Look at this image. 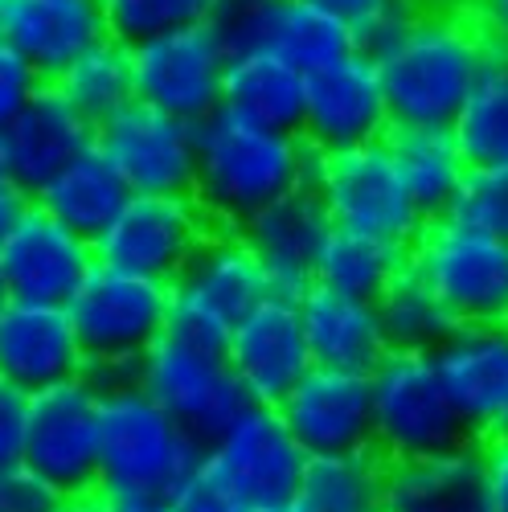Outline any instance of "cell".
<instances>
[{
  "label": "cell",
  "mask_w": 508,
  "mask_h": 512,
  "mask_svg": "<svg viewBox=\"0 0 508 512\" xmlns=\"http://www.w3.org/2000/svg\"><path fill=\"white\" fill-rule=\"evenodd\" d=\"M447 218L459 226H472L488 238L508 242V164L472 168Z\"/></svg>",
  "instance_id": "cell-37"
},
{
  "label": "cell",
  "mask_w": 508,
  "mask_h": 512,
  "mask_svg": "<svg viewBox=\"0 0 508 512\" xmlns=\"http://www.w3.org/2000/svg\"><path fill=\"white\" fill-rule=\"evenodd\" d=\"M87 373L78 332L66 308L9 300L0 312V377L21 394L54 390Z\"/></svg>",
  "instance_id": "cell-20"
},
{
  "label": "cell",
  "mask_w": 508,
  "mask_h": 512,
  "mask_svg": "<svg viewBox=\"0 0 508 512\" xmlns=\"http://www.w3.org/2000/svg\"><path fill=\"white\" fill-rule=\"evenodd\" d=\"M373 512H390V508H386V504H381V508H373Z\"/></svg>",
  "instance_id": "cell-50"
},
{
  "label": "cell",
  "mask_w": 508,
  "mask_h": 512,
  "mask_svg": "<svg viewBox=\"0 0 508 512\" xmlns=\"http://www.w3.org/2000/svg\"><path fill=\"white\" fill-rule=\"evenodd\" d=\"M316 152L304 136L275 132L234 111H218L197 127V189L218 230H242L254 213L312 185Z\"/></svg>",
  "instance_id": "cell-1"
},
{
  "label": "cell",
  "mask_w": 508,
  "mask_h": 512,
  "mask_svg": "<svg viewBox=\"0 0 508 512\" xmlns=\"http://www.w3.org/2000/svg\"><path fill=\"white\" fill-rule=\"evenodd\" d=\"M271 5V0H218V9H214V33L222 37V46H226V54H230V46L238 41V33L259 17L263 9Z\"/></svg>",
  "instance_id": "cell-43"
},
{
  "label": "cell",
  "mask_w": 508,
  "mask_h": 512,
  "mask_svg": "<svg viewBox=\"0 0 508 512\" xmlns=\"http://www.w3.org/2000/svg\"><path fill=\"white\" fill-rule=\"evenodd\" d=\"M238 234L254 250V259L263 263L271 291L287 295V300H304L316 287L320 254L332 238V218L320 205L316 189L304 185L267 205L263 213H254Z\"/></svg>",
  "instance_id": "cell-18"
},
{
  "label": "cell",
  "mask_w": 508,
  "mask_h": 512,
  "mask_svg": "<svg viewBox=\"0 0 508 512\" xmlns=\"http://www.w3.org/2000/svg\"><path fill=\"white\" fill-rule=\"evenodd\" d=\"M99 9L107 21V37L132 50L164 33L209 25L218 0H99Z\"/></svg>",
  "instance_id": "cell-35"
},
{
  "label": "cell",
  "mask_w": 508,
  "mask_h": 512,
  "mask_svg": "<svg viewBox=\"0 0 508 512\" xmlns=\"http://www.w3.org/2000/svg\"><path fill=\"white\" fill-rule=\"evenodd\" d=\"M377 320H381L386 345L394 353H435L459 328L447 316V308L439 304V295L427 287V279H422L414 267H406L377 295Z\"/></svg>",
  "instance_id": "cell-33"
},
{
  "label": "cell",
  "mask_w": 508,
  "mask_h": 512,
  "mask_svg": "<svg viewBox=\"0 0 508 512\" xmlns=\"http://www.w3.org/2000/svg\"><path fill=\"white\" fill-rule=\"evenodd\" d=\"M201 455L205 447L140 386L103 394L99 496L168 500L173 488L201 463Z\"/></svg>",
  "instance_id": "cell-4"
},
{
  "label": "cell",
  "mask_w": 508,
  "mask_h": 512,
  "mask_svg": "<svg viewBox=\"0 0 508 512\" xmlns=\"http://www.w3.org/2000/svg\"><path fill=\"white\" fill-rule=\"evenodd\" d=\"M492 58V41L463 13H418L373 54L394 127H455Z\"/></svg>",
  "instance_id": "cell-2"
},
{
  "label": "cell",
  "mask_w": 508,
  "mask_h": 512,
  "mask_svg": "<svg viewBox=\"0 0 508 512\" xmlns=\"http://www.w3.org/2000/svg\"><path fill=\"white\" fill-rule=\"evenodd\" d=\"M373 451L390 463L427 459L476 443L463 426L431 353H386L369 373Z\"/></svg>",
  "instance_id": "cell-5"
},
{
  "label": "cell",
  "mask_w": 508,
  "mask_h": 512,
  "mask_svg": "<svg viewBox=\"0 0 508 512\" xmlns=\"http://www.w3.org/2000/svg\"><path fill=\"white\" fill-rule=\"evenodd\" d=\"M58 512H95V496L91 500H66Z\"/></svg>",
  "instance_id": "cell-47"
},
{
  "label": "cell",
  "mask_w": 508,
  "mask_h": 512,
  "mask_svg": "<svg viewBox=\"0 0 508 512\" xmlns=\"http://www.w3.org/2000/svg\"><path fill=\"white\" fill-rule=\"evenodd\" d=\"M173 295L214 312L222 324L234 328L242 316H250L267 300L271 283H267L263 263L254 259V250L246 246V238L238 230H218L201 246L189 271L173 283Z\"/></svg>",
  "instance_id": "cell-25"
},
{
  "label": "cell",
  "mask_w": 508,
  "mask_h": 512,
  "mask_svg": "<svg viewBox=\"0 0 508 512\" xmlns=\"http://www.w3.org/2000/svg\"><path fill=\"white\" fill-rule=\"evenodd\" d=\"M25 422H29V394L0 377V472L21 463L25 451Z\"/></svg>",
  "instance_id": "cell-41"
},
{
  "label": "cell",
  "mask_w": 508,
  "mask_h": 512,
  "mask_svg": "<svg viewBox=\"0 0 508 512\" xmlns=\"http://www.w3.org/2000/svg\"><path fill=\"white\" fill-rule=\"evenodd\" d=\"M386 476L390 459L365 451H341V455H312L304 467L300 500L312 512H373L386 504Z\"/></svg>",
  "instance_id": "cell-30"
},
{
  "label": "cell",
  "mask_w": 508,
  "mask_h": 512,
  "mask_svg": "<svg viewBox=\"0 0 508 512\" xmlns=\"http://www.w3.org/2000/svg\"><path fill=\"white\" fill-rule=\"evenodd\" d=\"M246 50L275 54L295 70L316 74L332 62L349 58L357 50V41L341 21L324 13L320 5H312V0H271L230 46V54H246Z\"/></svg>",
  "instance_id": "cell-24"
},
{
  "label": "cell",
  "mask_w": 508,
  "mask_h": 512,
  "mask_svg": "<svg viewBox=\"0 0 508 512\" xmlns=\"http://www.w3.org/2000/svg\"><path fill=\"white\" fill-rule=\"evenodd\" d=\"M300 320H304L312 365L320 369L373 373L377 361L390 353L373 300H357V295L316 283L300 300Z\"/></svg>",
  "instance_id": "cell-23"
},
{
  "label": "cell",
  "mask_w": 508,
  "mask_h": 512,
  "mask_svg": "<svg viewBox=\"0 0 508 512\" xmlns=\"http://www.w3.org/2000/svg\"><path fill=\"white\" fill-rule=\"evenodd\" d=\"M386 148L398 164V177L418 205V213L431 222H443L472 164L463 156L451 127H394L386 136Z\"/></svg>",
  "instance_id": "cell-27"
},
{
  "label": "cell",
  "mask_w": 508,
  "mask_h": 512,
  "mask_svg": "<svg viewBox=\"0 0 508 512\" xmlns=\"http://www.w3.org/2000/svg\"><path fill=\"white\" fill-rule=\"evenodd\" d=\"M95 512H177L168 500L148 496H95Z\"/></svg>",
  "instance_id": "cell-45"
},
{
  "label": "cell",
  "mask_w": 508,
  "mask_h": 512,
  "mask_svg": "<svg viewBox=\"0 0 508 512\" xmlns=\"http://www.w3.org/2000/svg\"><path fill=\"white\" fill-rule=\"evenodd\" d=\"M0 37L46 82H58L107 37V21L99 0H0Z\"/></svg>",
  "instance_id": "cell-22"
},
{
  "label": "cell",
  "mask_w": 508,
  "mask_h": 512,
  "mask_svg": "<svg viewBox=\"0 0 508 512\" xmlns=\"http://www.w3.org/2000/svg\"><path fill=\"white\" fill-rule=\"evenodd\" d=\"M472 439L508 431V324H463L431 353Z\"/></svg>",
  "instance_id": "cell-17"
},
{
  "label": "cell",
  "mask_w": 508,
  "mask_h": 512,
  "mask_svg": "<svg viewBox=\"0 0 508 512\" xmlns=\"http://www.w3.org/2000/svg\"><path fill=\"white\" fill-rule=\"evenodd\" d=\"M406 267H410L406 246L381 242V238H369V234H353V230H332V238L320 254L316 283L377 304V295L386 291Z\"/></svg>",
  "instance_id": "cell-31"
},
{
  "label": "cell",
  "mask_w": 508,
  "mask_h": 512,
  "mask_svg": "<svg viewBox=\"0 0 508 512\" xmlns=\"http://www.w3.org/2000/svg\"><path fill=\"white\" fill-rule=\"evenodd\" d=\"M0 189H13V177H9V160H5V140H0Z\"/></svg>",
  "instance_id": "cell-48"
},
{
  "label": "cell",
  "mask_w": 508,
  "mask_h": 512,
  "mask_svg": "<svg viewBox=\"0 0 508 512\" xmlns=\"http://www.w3.org/2000/svg\"><path fill=\"white\" fill-rule=\"evenodd\" d=\"M13 300V295H9V283H5V271H0V312H5V304Z\"/></svg>",
  "instance_id": "cell-49"
},
{
  "label": "cell",
  "mask_w": 508,
  "mask_h": 512,
  "mask_svg": "<svg viewBox=\"0 0 508 512\" xmlns=\"http://www.w3.org/2000/svg\"><path fill=\"white\" fill-rule=\"evenodd\" d=\"M451 132L472 168L508 164V50L492 46V58Z\"/></svg>",
  "instance_id": "cell-34"
},
{
  "label": "cell",
  "mask_w": 508,
  "mask_h": 512,
  "mask_svg": "<svg viewBox=\"0 0 508 512\" xmlns=\"http://www.w3.org/2000/svg\"><path fill=\"white\" fill-rule=\"evenodd\" d=\"M312 5H320L324 13H332L336 21H341L361 54H381L390 46V41L418 17L414 0H312Z\"/></svg>",
  "instance_id": "cell-36"
},
{
  "label": "cell",
  "mask_w": 508,
  "mask_h": 512,
  "mask_svg": "<svg viewBox=\"0 0 508 512\" xmlns=\"http://www.w3.org/2000/svg\"><path fill=\"white\" fill-rule=\"evenodd\" d=\"M390 512H488L480 443H463L443 455L390 463L386 476Z\"/></svg>",
  "instance_id": "cell-26"
},
{
  "label": "cell",
  "mask_w": 508,
  "mask_h": 512,
  "mask_svg": "<svg viewBox=\"0 0 508 512\" xmlns=\"http://www.w3.org/2000/svg\"><path fill=\"white\" fill-rule=\"evenodd\" d=\"M226 62L230 54L214 25H193L152 37L144 46H132L136 99L181 123L201 127L209 115L222 111Z\"/></svg>",
  "instance_id": "cell-12"
},
{
  "label": "cell",
  "mask_w": 508,
  "mask_h": 512,
  "mask_svg": "<svg viewBox=\"0 0 508 512\" xmlns=\"http://www.w3.org/2000/svg\"><path fill=\"white\" fill-rule=\"evenodd\" d=\"M13 185L33 201L66 164L95 148V123L82 119L58 87H41L33 103L0 132Z\"/></svg>",
  "instance_id": "cell-21"
},
{
  "label": "cell",
  "mask_w": 508,
  "mask_h": 512,
  "mask_svg": "<svg viewBox=\"0 0 508 512\" xmlns=\"http://www.w3.org/2000/svg\"><path fill=\"white\" fill-rule=\"evenodd\" d=\"M226 480L259 508V504H279L295 500L304 484L308 455L287 431V422L275 406H246L226 431L205 447Z\"/></svg>",
  "instance_id": "cell-16"
},
{
  "label": "cell",
  "mask_w": 508,
  "mask_h": 512,
  "mask_svg": "<svg viewBox=\"0 0 508 512\" xmlns=\"http://www.w3.org/2000/svg\"><path fill=\"white\" fill-rule=\"evenodd\" d=\"M279 414L308 459L373 447L369 373L312 365L300 386L279 402Z\"/></svg>",
  "instance_id": "cell-19"
},
{
  "label": "cell",
  "mask_w": 508,
  "mask_h": 512,
  "mask_svg": "<svg viewBox=\"0 0 508 512\" xmlns=\"http://www.w3.org/2000/svg\"><path fill=\"white\" fill-rule=\"evenodd\" d=\"M136 386L173 414L185 431L209 447L226 426L250 406L230 361L222 353H205L177 336H160L136 369Z\"/></svg>",
  "instance_id": "cell-10"
},
{
  "label": "cell",
  "mask_w": 508,
  "mask_h": 512,
  "mask_svg": "<svg viewBox=\"0 0 508 512\" xmlns=\"http://www.w3.org/2000/svg\"><path fill=\"white\" fill-rule=\"evenodd\" d=\"M58 95L87 119V123H107L115 111H123L127 103H136V74H132V50L119 46V41L103 37L99 46H91L58 82Z\"/></svg>",
  "instance_id": "cell-32"
},
{
  "label": "cell",
  "mask_w": 508,
  "mask_h": 512,
  "mask_svg": "<svg viewBox=\"0 0 508 512\" xmlns=\"http://www.w3.org/2000/svg\"><path fill=\"white\" fill-rule=\"evenodd\" d=\"M394 132L377 62L361 50L308 74V107L300 136L316 156L381 144Z\"/></svg>",
  "instance_id": "cell-14"
},
{
  "label": "cell",
  "mask_w": 508,
  "mask_h": 512,
  "mask_svg": "<svg viewBox=\"0 0 508 512\" xmlns=\"http://www.w3.org/2000/svg\"><path fill=\"white\" fill-rule=\"evenodd\" d=\"M312 189H316L320 205L328 209L332 230L369 234L381 242H398L406 250L427 230V218H422L418 205L410 201L386 140L349 148V152H332V156H316Z\"/></svg>",
  "instance_id": "cell-7"
},
{
  "label": "cell",
  "mask_w": 508,
  "mask_h": 512,
  "mask_svg": "<svg viewBox=\"0 0 508 512\" xmlns=\"http://www.w3.org/2000/svg\"><path fill=\"white\" fill-rule=\"evenodd\" d=\"M226 361H230L250 406L279 410V402L300 386L312 369L300 300H287V295L271 291L259 308L234 324Z\"/></svg>",
  "instance_id": "cell-15"
},
{
  "label": "cell",
  "mask_w": 508,
  "mask_h": 512,
  "mask_svg": "<svg viewBox=\"0 0 508 512\" xmlns=\"http://www.w3.org/2000/svg\"><path fill=\"white\" fill-rule=\"evenodd\" d=\"M410 267L459 328L508 324V242L443 218L410 246Z\"/></svg>",
  "instance_id": "cell-8"
},
{
  "label": "cell",
  "mask_w": 508,
  "mask_h": 512,
  "mask_svg": "<svg viewBox=\"0 0 508 512\" xmlns=\"http://www.w3.org/2000/svg\"><path fill=\"white\" fill-rule=\"evenodd\" d=\"M250 512H312L300 496H295V500H279V504H259V508H250Z\"/></svg>",
  "instance_id": "cell-46"
},
{
  "label": "cell",
  "mask_w": 508,
  "mask_h": 512,
  "mask_svg": "<svg viewBox=\"0 0 508 512\" xmlns=\"http://www.w3.org/2000/svg\"><path fill=\"white\" fill-rule=\"evenodd\" d=\"M95 263V242L66 230L37 201H29L21 218L0 234V271H5L9 295L21 304L66 308Z\"/></svg>",
  "instance_id": "cell-13"
},
{
  "label": "cell",
  "mask_w": 508,
  "mask_h": 512,
  "mask_svg": "<svg viewBox=\"0 0 508 512\" xmlns=\"http://www.w3.org/2000/svg\"><path fill=\"white\" fill-rule=\"evenodd\" d=\"M472 21L496 50H508V0H472Z\"/></svg>",
  "instance_id": "cell-44"
},
{
  "label": "cell",
  "mask_w": 508,
  "mask_h": 512,
  "mask_svg": "<svg viewBox=\"0 0 508 512\" xmlns=\"http://www.w3.org/2000/svg\"><path fill=\"white\" fill-rule=\"evenodd\" d=\"M66 312L78 332L82 357H87V373L82 377L99 394H107L136 386L140 361L168 328L173 287L95 263V271L74 291Z\"/></svg>",
  "instance_id": "cell-3"
},
{
  "label": "cell",
  "mask_w": 508,
  "mask_h": 512,
  "mask_svg": "<svg viewBox=\"0 0 508 512\" xmlns=\"http://www.w3.org/2000/svg\"><path fill=\"white\" fill-rule=\"evenodd\" d=\"M222 107L250 123L300 136L304 107H308V74L263 50L230 54L226 82H222Z\"/></svg>",
  "instance_id": "cell-28"
},
{
  "label": "cell",
  "mask_w": 508,
  "mask_h": 512,
  "mask_svg": "<svg viewBox=\"0 0 508 512\" xmlns=\"http://www.w3.org/2000/svg\"><path fill=\"white\" fill-rule=\"evenodd\" d=\"M41 87H50V82L33 70V62L25 54H17L9 41L0 37V132L33 103V95Z\"/></svg>",
  "instance_id": "cell-39"
},
{
  "label": "cell",
  "mask_w": 508,
  "mask_h": 512,
  "mask_svg": "<svg viewBox=\"0 0 508 512\" xmlns=\"http://www.w3.org/2000/svg\"><path fill=\"white\" fill-rule=\"evenodd\" d=\"M168 504H173L177 512H250V508H254V504L226 480V472H222V467L209 459V455H201V463L173 488Z\"/></svg>",
  "instance_id": "cell-38"
},
{
  "label": "cell",
  "mask_w": 508,
  "mask_h": 512,
  "mask_svg": "<svg viewBox=\"0 0 508 512\" xmlns=\"http://www.w3.org/2000/svg\"><path fill=\"white\" fill-rule=\"evenodd\" d=\"M484 455V496L488 512H508V431L480 443Z\"/></svg>",
  "instance_id": "cell-42"
},
{
  "label": "cell",
  "mask_w": 508,
  "mask_h": 512,
  "mask_svg": "<svg viewBox=\"0 0 508 512\" xmlns=\"http://www.w3.org/2000/svg\"><path fill=\"white\" fill-rule=\"evenodd\" d=\"M66 500L46 484L37 480L29 467H9L0 472V512H58Z\"/></svg>",
  "instance_id": "cell-40"
},
{
  "label": "cell",
  "mask_w": 508,
  "mask_h": 512,
  "mask_svg": "<svg viewBox=\"0 0 508 512\" xmlns=\"http://www.w3.org/2000/svg\"><path fill=\"white\" fill-rule=\"evenodd\" d=\"M127 197L132 193H127L119 173L107 164V156L99 148H91V152H82L74 164H66L33 201L46 213H54V218L66 230H74L78 238L99 242L103 230L119 218V209L127 205Z\"/></svg>",
  "instance_id": "cell-29"
},
{
  "label": "cell",
  "mask_w": 508,
  "mask_h": 512,
  "mask_svg": "<svg viewBox=\"0 0 508 512\" xmlns=\"http://www.w3.org/2000/svg\"><path fill=\"white\" fill-rule=\"evenodd\" d=\"M99 439L103 394L87 377L29 394L21 467H29L37 480H46L62 500L99 496Z\"/></svg>",
  "instance_id": "cell-6"
},
{
  "label": "cell",
  "mask_w": 508,
  "mask_h": 512,
  "mask_svg": "<svg viewBox=\"0 0 508 512\" xmlns=\"http://www.w3.org/2000/svg\"><path fill=\"white\" fill-rule=\"evenodd\" d=\"M95 148L136 197H193L197 189V127L140 99L95 127Z\"/></svg>",
  "instance_id": "cell-11"
},
{
  "label": "cell",
  "mask_w": 508,
  "mask_h": 512,
  "mask_svg": "<svg viewBox=\"0 0 508 512\" xmlns=\"http://www.w3.org/2000/svg\"><path fill=\"white\" fill-rule=\"evenodd\" d=\"M218 234L214 218L197 197H127L119 218L95 242V259L173 287L201 246Z\"/></svg>",
  "instance_id": "cell-9"
}]
</instances>
